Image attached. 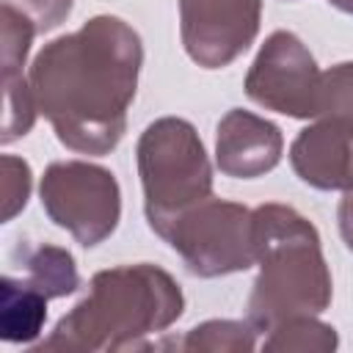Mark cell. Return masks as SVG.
I'll return each instance as SVG.
<instances>
[{
    "label": "cell",
    "mask_w": 353,
    "mask_h": 353,
    "mask_svg": "<svg viewBox=\"0 0 353 353\" xmlns=\"http://www.w3.org/2000/svg\"><path fill=\"white\" fill-rule=\"evenodd\" d=\"M143 44L121 17L99 14L39 50L28 80L55 138L80 154H108L127 132Z\"/></svg>",
    "instance_id": "1"
},
{
    "label": "cell",
    "mask_w": 353,
    "mask_h": 353,
    "mask_svg": "<svg viewBox=\"0 0 353 353\" xmlns=\"http://www.w3.org/2000/svg\"><path fill=\"white\" fill-rule=\"evenodd\" d=\"M185 312V295L171 273L152 262L119 265L91 276L88 295L66 312L33 353L143 350Z\"/></svg>",
    "instance_id": "2"
},
{
    "label": "cell",
    "mask_w": 353,
    "mask_h": 353,
    "mask_svg": "<svg viewBox=\"0 0 353 353\" xmlns=\"http://www.w3.org/2000/svg\"><path fill=\"white\" fill-rule=\"evenodd\" d=\"M259 276L248 298V323L270 331L292 317H317L331 306L334 284L320 234L295 207L268 201L254 210Z\"/></svg>",
    "instance_id": "3"
},
{
    "label": "cell",
    "mask_w": 353,
    "mask_h": 353,
    "mask_svg": "<svg viewBox=\"0 0 353 353\" xmlns=\"http://www.w3.org/2000/svg\"><path fill=\"white\" fill-rule=\"evenodd\" d=\"M149 229L165 237L168 229L196 204L212 196V163L188 119H154L135 146Z\"/></svg>",
    "instance_id": "4"
},
{
    "label": "cell",
    "mask_w": 353,
    "mask_h": 353,
    "mask_svg": "<svg viewBox=\"0 0 353 353\" xmlns=\"http://www.w3.org/2000/svg\"><path fill=\"white\" fill-rule=\"evenodd\" d=\"M199 279H215L256 265L254 210L237 201L204 199L188 210L163 237Z\"/></svg>",
    "instance_id": "5"
},
{
    "label": "cell",
    "mask_w": 353,
    "mask_h": 353,
    "mask_svg": "<svg viewBox=\"0 0 353 353\" xmlns=\"http://www.w3.org/2000/svg\"><path fill=\"white\" fill-rule=\"evenodd\" d=\"M47 218L66 229L83 248L108 240L121 218V190L113 171L88 160H58L39 185Z\"/></svg>",
    "instance_id": "6"
},
{
    "label": "cell",
    "mask_w": 353,
    "mask_h": 353,
    "mask_svg": "<svg viewBox=\"0 0 353 353\" xmlns=\"http://www.w3.org/2000/svg\"><path fill=\"white\" fill-rule=\"evenodd\" d=\"M320 77L314 55L290 30H273L259 47L248 74L245 94L265 110L290 119H314L320 105Z\"/></svg>",
    "instance_id": "7"
},
{
    "label": "cell",
    "mask_w": 353,
    "mask_h": 353,
    "mask_svg": "<svg viewBox=\"0 0 353 353\" xmlns=\"http://www.w3.org/2000/svg\"><path fill=\"white\" fill-rule=\"evenodd\" d=\"M262 0H179V36L201 69H223L256 39Z\"/></svg>",
    "instance_id": "8"
},
{
    "label": "cell",
    "mask_w": 353,
    "mask_h": 353,
    "mask_svg": "<svg viewBox=\"0 0 353 353\" xmlns=\"http://www.w3.org/2000/svg\"><path fill=\"white\" fill-rule=\"evenodd\" d=\"M284 154L281 130L243 108H232L215 130V165L234 179H256L279 165Z\"/></svg>",
    "instance_id": "9"
},
{
    "label": "cell",
    "mask_w": 353,
    "mask_h": 353,
    "mask_svg": "<svg viewBox=\"0 0 353 353\" xmlns=\"http://www.w3.org/2000/svg\"><path fill=\"white\" fill-rule=\"evenodd\" d=\"M290 165L301 182L317 190L353 188V132L334 121L314 119V124L295 135Z\"/></svg>",
    "instance_id": "10"
},
{
    "label": "cell",
    "mask_w": 353,
    "mask_h": 353,
    "mask_svg": "<svg viewBox=\"0 0 353 353\" xmlns=\"http://www.w3.org/2000/svg\"><path fill=\"white\" fill-rule=\"evenodd\" d=\"M14 254L19 256V281H25L28 287L44 292L47 298H63L72 295L80 287V273L74 265V256L52 243H19L14 248Z\"/></svg>",
    "instance_id": "11"
},
{
    "label": "cell",
    "mask_w": 353,
    "mask_h": 353,
    "mask_svg": "<svg viewBox=\"0 0 353 353\" xmlns=\"http://www.w3.org/2000/svg\"><path fill=\"white\" fill-rule=\"evenodd\" d=\"M47 295L6 273L0 281V336L3 342H33L39 339L47 320Z\"/></svg>",
    "instance_id": "12"
},
{
    "label": "cell",
    "mask_w": 353,
    "mask_h": 353,
    "mask_svg": "<svg viewBox=\"0 0 353 353\" xmlns=\"http://www.w3.org/2000/svg\"><path fill=\"white\" fill-rule=\"evenodd\" d=\"M176 347L190 353H248L256 347V328L248 320H207L190 328Z\"/></svg>",
    "instance_id": "13"
},
{
    "label": "cell",
    "mask_w": 353,
    "mask_h": 353,
    "mask_svg": "<svg viewBox=\"0 0 353 353\" xmlns=\"http://www.w3.org/2000/svg\"><path fill=\"white\" fill-rule=\"evenodd\" d=\"M265 350L281 353H331L339 345L336 328L320 323L317 317H292L268 331Z\"/></svg>",
    "instance_id": "14"
},
{
    "label": "cell",
    "mask_w": 353,
    "mask_h": 353,
    "mask_svg": "<svg viewBox=\"0 0 353 353\" xmlns=\"http://www.w3.org/2000/svg\"><path fill=\"white\" fill-rule=\"evenodd\" d=\"M36 97L30 88V80L25 74H6L3 77V130L0 141L8 146L30 132L36 121Z\"/></svg>",
    "instance_id": "15"
},
{
    "label": "cell",
    "mask_w": 353,
    "mask_h": 353,
    "mask_svg": "<svg viewBox=\"0 0 353 353\" xmlns=\"http://www.w3.org/2000/svg\"><path fill=\"white\" fill-rule=\"evenodd\" d=\"M314 119L334 121L353 132V61H342L323 72Z\"/></svg>",
    "instance_id": "16"
},
{
    "label": "cell",
    "mask_w": 353,
    "mask_h": 353,
    "mask_svg": "<svg viewBox=\"0 0 353 353\" xmlns=\"http://www.w3.org/2000/svg\"><path fill=\"white\" fill-rule=\"evenodd\" d=\"M36 36L33 22L11 6L0 3V69L6 74H22L30 41Z\"/></svg>",
    "instance_id": "17"
},
{
    "label": "cell",
    "mask_w": 353,
    "mask_h": 353,
    "mask_svg": "<svg viewBox=\"0 0 353 353\" xmlns=\"http://www.w3.org/2000/svg\"><path fill=\"white\" fill-rule=\"evenodd\" d=\"M30 185H33V174H30L28 160L17 154H3L0 157V204H3L0 218L3 223H8L17 212L25 210Z\"/></svg>",
    "instance_id": "18"
},
{
    "label": "cell",
    "mask_w": 353,
    "mask_h": 353,
    "mask_svg": "<svg viewBox=\"0 0 353 353\" xmlns=\"http://www.w3.org/2000/svg\"><path fill=\"white\" fill-rule=\"evenodd\" d=\"M3 6H11L19 14H25L33 22L36 33H50L61 22H66L74 0H3Z\"/></svg>",
    "instance_id": "19"
},
{
    "label": "cell",
    "mask_w": 353,
    "mask_h": 353,
    "mask_svg": "<svg viewBox=\"0 0 353 353\" xmlns=\"http://www.w3.org/2000/svg\"><path fill=\"white\" fill-rule=\"evenodd\" d=\"M336 221H339V234H342L347 251H353V188L345 190L339 210H336Z\"/></svg>",
    "instance_id": "20"
},
{
    "label": "cell",
    "mask_w": 353,
    "mask_h": 353,
    "mask_svg": "<svg viewBox=\"0 0 353 353\" xmlns=\"http://www.w3.org/2000/svg\"><path fill=\"white\" fill-rule=\"evenodd\" d=\"M328 6L345 11V14H353V0H328Z\"/></svg>",
    "instance_id": "21"
}]
</instances>
